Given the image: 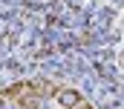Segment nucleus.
<instances>
[{
    "label": "nucleus",
    "mask_w": 124,
    "mask_h": 109,
    "mask_svg": "<svg viewBox=\"0 0 124 109\" xmlns=\"http://www.w3.org/2000/svg\"><path fill=\"white\" fill-rule=\"evenodd\" d=\"M0 106H3V101H0Z\"/></svg>",
    "instance_id": "1"
}]
</instances>
